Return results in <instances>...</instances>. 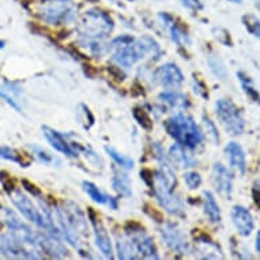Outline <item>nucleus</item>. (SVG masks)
<instances>
[{"label":"nucleus","mask_w":260,"mask_h":260,"mask_svg":"<svg viewBox=\"0 0 260 260\" xmlns=\"http://www.w3.org/2000/svg\"><path fill=\"white\" fill-rule=\"evenodd\" d=\"M115 27L113 19L105 11L93 9L86 11L77 22V33L79 44L91 55L101 56L108 52L107 37Z\"/></svg>","instance_id":"f257e3e1"},{"label":"nucleus","mask_w":260,"mask_h":260,"mask_svg":"<svg viewBox=\"0 0 260 260\" xmlns=\"http://www.w3.org/2000/svg\"><path fill=\"white\" fill-rule=\"evenodd\" d=\"M108 52H111L112 60L119 67L128 70L149 56H155V59H158L161 55V48L150 36H143L141 39L120 36L108 44Z\"/></svg>","instance_id":"f03ea898"},{"label":"nucleus","mask_w":260,"mask_h":260,"mask_svg":"<svg viewBox=\"0 0 260 260\" xmlns=\"http://www.w3.org/2000/svg\"><path fill=\"white\" fill-rule=\"evenodd\" d=\"M56 228L61 239L78 251L82 249L81 237L87 236V218L74 202H66L63 207H56L53 211Z\"/></svg>","instance_id":"7ed1b4c3"},{"label":"nucleus","mask_w":260,"mask_h":260,"mask_svg":"<svg viewBox=\"0 0 260 260\" xmlns=\"http://www.w3.org/2000/svg\"><path fill=\"white\" fill-rule=\"evenodd\" d=\"M165 129L176 143L183 145L188 149H197L205 141V133L193 117L184 112H176L165 121Z\"/></svg>","instance_id":"20e7f679"},{"label":"nucleus","mask_w":260,"mask_h":260,"mask_svg":"<svg viewBox=\"0 0 260 260\" xmlns=\"http://www.w3.org/2000/svg\"><path fill=\"white\" fill-rule=\"evenodd\" d=\"M215 115L223 129L232 137H240L245 131V120L243 117L241 109L232 100H217Z\"/></svg>","instance_id":"39448f33"},{"label":"nucleus","mask_w":260,"mask_h":260,"mask_svg":"<svg viewBox=\"0 0 260 260\" xmlns=\"http://www.w3.org/2000/svg\"><path fill=\"white\" fill-rule=\"evenodd\" d=\"M39 14L49 25H63L75 18V9L70 0H48Z\"/></svg>","instance_id":"423d86ee"},{"label":"nucleus","mask_w":260,"mask_h":260,"mask_svg":"<svg viewBox=\"0 0 260 260\" xmlns=\"http://www.w3.org/2000/svg\"><path fill=\"white\" fill-rule=\"evenodd\" d=\"M125 236L131 240V243L134 244L139 257H143V259H159L157 247H155L153 239L150 237L149 233L143 228L137 225H128L125 228Z\"/></svg>","instance_id":"0eeeda50"},{"label":"nucleus","mask_w":260,"mask_h":260,"mask_svg":"<svg viewBox=\"0 0 260 260\" xmlns=\"http://www.w3.org/2000/svg\"><path fill=\"white\" fill-rule=\"evenodd\" d=\"M159 236L162 243L176 253L185 255L191 252V244L188 241L187 236L173 222H164L159 228Z\"/></svg>","instance_id":"6e6552de"},{"label":"nucleus","mask_w":260,"mask_h":260,"mask_svg":"<svg viewBox=\"0 0 260 260\" xmlns=\"http://www.w3.org/2000/svg\"><path fill=\"white\" fill-rule=\"evenodd\" d=\"M154 81L165 89H180L184 85L183 71L176 63H165L153 73Z\"/></svg>","instance_id":"1a4fd4ad"},{"label":"nucleus","mask_w":260,"mask_h":260,"mask_svg":"<svg viewBox=\"0 0 260 260\" xmlns=\"http://www.w3.org/2000/svg\"><path fill=\"white\" fill-rule=\"evenodd\" d=\"M89 221L90 225L93 228V235L95 245L100 249V252L103 253L107 259H113V244H112L111 236L108 233L107 228L104 226V223L100 221V218L95 215L93 210H89Z\"/></svg>","instance_id":"9d476101"},{"label":"nucleus","mask_w":260,"mask_h":260,"mask_svg":"<svg viewBox=\"0 0 260 260\" xmlns=\"http://www.w3.org/2000/svg\"><path fill=\"white\" fill-rule=\"evenodd\" d=\"M158 19L161 22V25L167 29L169 37L177 47H188L191 44L188 31L173 15L168 13H159Z\"/></svg>","instance_id":"9b49d317"},{"label":"nucleus","mask_w":260,"mask_h":260,"mask_svg":"<svg viewBox=\"0 0 260 260\" xmlns=\"http://www.w3.org/2000/svg\"><path fill=\"white\" fill-rule=\"evenodd\" d=\"M211 179L215 191L225 199H231L233 192V173L221 162H215L211 171Z\"/></svg>","instance_id":"f8f14e48"},{"label":"nucleus","mask_w":260,"mask_h":260,"mask_svg":"<svg viewBox=\"0 0 260 260\" xmlns=\"http://www.w3.org/2000/svg\"><path fill=\"white\" fill-rule=\"evenodd\" d=\"M61 236L53 235L49 232L45 233H37V243L41 249V252H45L47 255L51 257H56V259H61L69 255L67 253V248L61 241Z\"/></svg>","instance_id":"ddd939ff"},{"label":"nucleus","mask_w":260,"mask_h":260,"mask_svg":"<svg viewBox=\"0 0 260 260\" xmlns=\"http://www.w3.org/2000/svg\"><path fill=\"white\" fill-rule=\"evenodd\" d=\"M231 218L236 231L239 232L240 236L249 237L255 231V219L253 215L245 206L236 205L231 211Z\"/></svg>","instance_id":"4468645a"},{"label":"nucleus","mask_w":260,"mask_h":260,"mask_svg":"<svg viewBox=\"0 0 260 260\" xmlns=\"http://www.w3.org/2000/svg\"><path fill=\"white\" fill-rule=\"evenodd\" d=\"M43 134L48 143L59 153L64 154L66 157L74 158L78 155V150L73 146L71 142L67 141V138L64 137L63 134L56 131L53 128L48 127V125H43Z\"/></svg>","instance_id":"2eb2a0df"},{"label":"nucleus","mask_w":260,"mask_h":260,"mask_svg":"<svg viewBox=\"0 0 260 260\" xmlns=\"http://www.w3.org/2000/svg\"><path fill=\"white\" fill-rule=\"evenodd\" d=\"M168 158L172 162V165H176L180 169H191L197 167L198 164V159L192 154V149H188L179 143L171 146Z\"/></svg>","instance_id":"dca6fc26"},{"label":"nucleus","mask_w":260,"mask_h":260,"mask_svg":"<svg viewBox=\"0 0 260 260\" xmlns=\"http://www.w3.org/2000/svg\"><path fill=\"white\" fill-rule=\"evenodd\" d=\"M225 154L232 171L237 172L240 176L245 175V172H247V155H245L243 146L235 141L229 142L225 147Z\"/></svg>","instance_id":"f3484780"},{"label":"nucleus","mask_w":260,"mask_h":260,"mask_svg":"<svg viewBox=\"0 0 260 260\" xmlns=\"http://www.w3.org/2000/svg\"><path fill=\"white\" fill-rule=\"evenodd\" d=\"M158 100L169 111L183 112L189 108V101H188L187 95L180 93L176 89H167L165 91H162L158 94Z\"/></svg>","instance_id":"a211bd4d"},{"label":"nucleus","mask_w":260,"mask_h":260,"mask_svg":"<svg viewBox=\"0 0 260 260\" xmlns=\"http://www.w3.org/2000/svg\"><path fill=\"white\" fill-rule=\"evenodd\" d=\"M195 252L198 257L201 259H223L225 257L221 247L206 236L195 237Z\"/></svg>","instance_id":"6ab92c4d"},{"label":"nucleus","mask_w":260,"mask_h":260,"mask_svg":"<svg viewBox=\"0 0 260 260\" xmlns=\"http://www.w3.org/2000/svg\"><path fill=\"white\" fill-rule=\"evenodd\" d=\"M112 171H113V176H112L111 183L116 193L123 198L133 197V185H131V179L127 175V172H124L123 168L120 167H113Z\"/></svg>","instance_id":"aec40b11"},{"label":"nucleus","mask_w":260,"mask_h":260,"mask_svg":"<svg viewBox=\"0 0 260 260\" xmlns=\"http://www.w3.org/2000/svg\"><path fill=\"white\" fill-rule=\"evenodd\" d=\"M203 202H205V214L206 217L209 218V221L211 223H221L222 222V214L219 205L217 203V199L214 197V193L211 191L203 192Z\"/></svg>","instance_id":"412c9836"},{"label":"nucleus","mask_w":260,"mask_h":260,"mask_svg":"<svg viewBox=\"0 0 260 260\" xmlns=\"http://www.w3.org/2000/svg\"><path fill=\"white\" fill-rule=\"evenodd\" d=\"M116 252H117V259L129 260V259H139L137 249L131 243V240L127 236H117L116 239Z\"/></svg>","instance_id":"4be33fe9"},{"label":"nucleus","mask_w":260,"mask_h":260,"mask_svg":"<svg viewBox=\"0 0 260 260\" xmlns=\"http://www.w3.org/2000/svg\"><path fill=\"white\" fill-rule=\"evenodd\" d=\"M237 78H239L240 85H241V89L245 94H247V97L251 101H253L255 104H259L260 105V93L259 90L256 89L255 82L252 79L249 75L244 73V71H237Z\"/></svg>","instance_id":"5701e85b"},{"label":"nucleus","mask_w":260,"mask_h":260,"mask_svg":"<svg viewBox=\"0 0 260 260\" xmlns=\"http://www.w3.org/2000/svg\"><path fill=\"white\" fill-rule=\"evenodd\" d=\"M82 188H83V191H85L86 195H87V197H89L94 203L108 206L111 197L107 195V193H104V192L101 191L95 184L91 183V181H83V183H82Z\"/></svg>","instance_id":"b1692460"},{"label":"nucleus","mask_w":260,"mask_h":260,"mask_svg":"<svg viewBox=\"0 0 260 260\" xmlns=\"http://www.w3.org/2000/svg\"><path fill=\"white\" fill-rule=\"evenodd\" d=\"M105 151L108 153V155L115 161V164L117 167L123 168L124 171H131L134 169V165H135V162L131 157H128L125 154L120 153L115 147H112V146H105Z\"/></svg>","instance_id":"393cba45"},{"label":"nucleus","mask_w":260,"mask_h":260,"mask_svg":"<svg viewBox=\"0 0 260 260\" xmlns=\"http://www.w3.org/2000/svg\"><path fill=\"white\" fill-rule=\"evenodd\" d=\"M244 27L248 31V35L253 36L255 39L260 40V19L253 14H244L241 18Z\"/></svg>","instance_id":"a878e982"},{"label":"nucleus","mask_w":260,"mask_h":260,"mask_svg":"<svg viewBox=\"0 0 260 260\" xmlns=\"http://www.w3.org/2000/svg\"><path fill=\"white\" fill-rule=\"evenodd\" d=\"M207 63H209L210 71H211L217 78H219L222 81H225L226 78H228V69H226L225 63H223L219 57H217V56H210L209 60H207Z\"/></svg>","instance_id":"bb28decb"},{"label":"nucleus","mask_w":260,"mask_h":260,"mask_svg":"<svg viewBox=\"0 0 260 260\" xmlns=\"http://www.w3.org/2000/svg\"><path fill=\"white\" fill-rule=\"evenodd\" d=\"M0 99L3 100L6 104H9L13 109H15L17 112H21L22 107L21 104H19V100L17 99L15 90H11V87H3V86H0Z\"/></svg>","instance_id":"cd10ccee"},{"label":"nucleus","mask_w":260,"mask_h":260,"mask_svg":"<svg viewBox=\"0 0 260 260\" xmlns=\"http://www.w3.org/2000/svg\"><path fill=\"white\" fill-rule=\"evenodd\" d=\"M0 159H6V161H11L18 164L19 167H26V162L17 150L9 146H0Z\"/></svg>","instance_id":"c85d7f7f"},{"label":"nucleus","mask_w":260,"mask_h":260,"mask_svg":"<svg viewBox=\"0 0 260 260\" xmlns=\"http://www.w3.org/2000/svg\"><path fill=\"white\" fill-rule=\"evenodd\" d=\"M203 127L207 134V137L214 142V143H219V133H218V128L215 125L213 120L210 119L209 116H203ZM203 131V133H205Z\"/></svg>","instance_id":"c756f323"},{"label":"nucleus","mask_w":260,"mask_h":260,"mask_svg":"<svg viewBox=\"0 0 260 260\" xmlns=\"http://www.w3.org/2000/svg\"><path fill=\"white\" fill-rule=\"evenodd\" d=\"M202 176L198 172L188 171L184 173V183L188 187V189H198L202 185Z\"/></svg>","instance_id":"7c9ffc66"},{"label":"nucleus","mask_w":260,"mask_h":260,"mask_svg":"<svg viewBox=\"0 0 260 260\" xmlns=\"http://www.w3.org/2000/svg\"><path fill=\"white\" fill-rule=\"evenodd\" d=\"M134 117H135V120H137L138 124H139L142 128H145V129H151V127H153V121H151L149 113H147L145 109L135 108V109H134Z\"/></svg>","instance_id":"2f4dec72"},{"label":"nucleus","mask_w":260,"mask_h":260,"mask_svg":"<svg viewBox=\"0 0 260 260\" xmlns=\"http://www.w3.org/2000/svg\"><path fill=\"white\" fill-rule=\"evenodd\" d=\"M30 149L33 150V154H35L36 157H37V159H39L40 162H43V164L49 165V164H53V162L56 161V158L53 157L52 154H49L47 150H44L43 147H40V146H30Z\"/></svg>","instance_id":"473e14b6"},{"label":"nucleus","mask_w":260,"mask_h":260,"mask_svg":"<svg viewBox=\"0 0 260 260\" xmlns=\"http://www.w3.org/2000/svg\"><path fill=\"white\" fill-rule=\"evenodd\" d=\"M213 33L214 37H215L219 43L223 44L225 47H232L231 36H229V33H228L225 29H222V27H214Z\"/></svg>","instance_id":"72a5a7b5"},{"label":"nucleus","mask_w":260,"mask_h":260,"mask_svg":"<svg viewBox=\"0 0 260 260\" xmlns=\"http://www.w3.org/2000/svg\"><path fill=\"white\" fill-rule=\"evenodd\" d=\"M179 3L183 6L184 9L189 10V11H193V13H198V11H202V10H203V3H202V0H179Z\"/></svg>","instance_id":"f704fd0d"},{"label":"nucleus","mask_w":260,"mask_h":260,"mask_svg":"<svg viewBox=\"0 0 260 260\" xmlns=\"http://www.w3.org/2000/svg\"><path fill=\"white\" fill-rule=\"evenodd\" d=\"M192 87H193V93L202 97V99H209V93H207V89H206V86L202 83L197 77H193L192 79Z\"/></svg>","instance_id":"c9c22d12"},{"label":"nucleus","mask_w":260,"mask_h":260,"mask_svg":"<svg viewBox=\"0 0 260 260\" xmlns=\"http://www.w3.org/2000/svg\"><path fill=\"white\" fill-rule=\"evenodd\" d=\"M252 197H253V201L255 203L260 207V180L255 181L253 184V188H252Z\"/></svg>","instance_id":"e433bc0d"},{"label":"nucleus","mask_w":260,"mask_h":260,"mask_svg":"<svg viewBox=\"0 0 260 260\" xmlns=\"http://www.w3.org/2000/svg\"><path fill=\"white\" fill-rule=\"evenodd\" d=\"M255 249L257 252V255L260 256V229L256 233V240H255Z\"/></svg>","instance_id":"4c0bfd02"},{"label":"nucleus","mask_w":260,"mask_h":260,"mask_svg":"<svg viewBox=\"0 0 260 260\" xmlns=\"http://www.w3.org/2000/svg\"><path fill=\"white\" fill-rule=\"evenodd\" d=\"M226 2L233 3V5H241V3H243V0H226Z\"/></svg>","instance_id":"58836bf2"},{"label":"nucleus","mask_w":260,"mask_h":260,"mask_svg":"<svg viewBox=\"0 0 260 260\" xmlns=\"http://www.w3.org/2000/svg\"><path fill=\"white\" fill-rule=\"evenodd\" d=\"M5 41H3V40H0V49H3V48H5Z\"/></svg>","instance_id":"ea45409f"},{"label":"nucleus","mask_w":260,"mask_h":260,"mask_svg":"<svg viewBox=\"0 0 260 260\" xmlns=\"http://www.w3.org/2000/svg\"><path fill=\"white\" fill-rule=\"evenodd\" d=\"M255 3H256V5L260 6V0H255Z\"/></svg>","instance_id":"a19ab883"},{"label":"nucleus","mask_w":260,"mask_h":260,"mask_svg":"<svg viewBox=\"0 0 260 260\" xmlns=\"http://www.w3.org/2000/svg\"><path fill=\"white\" fill-rule=\"evenodd\" d=\"M128 2H135V0H128Z\"/></svg>","instance_id":"79ce46f5"}]
</instances>
